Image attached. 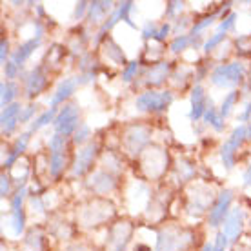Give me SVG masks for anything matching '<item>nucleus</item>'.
Listing matches in <instances>:
<instances>
[{"label": "nucleus", "instance_id": "nucleus-1", "mask_svg": "<svg viewBox=\"0 0 251 251\" xmlns=\"http://www.w3.org/2000/svg\"><path fill=\"white\" fill-rule=\"evenodd\" d=\"M173 100H175L173 91L148 89L137 97L135 107H137V111H142V113H162L173 104Z\"/></svg>", "mask_w": 251, "mask_h": 251}, {"label": "nucleus", "instance_id": "nucleus-2", "mask_svg": "<svg viewBox=\"0 0 251 251\" xmlns=\"http://www.w3.org/2000/svg\"><path fill=\"white\" fill-rule=\"evenodd\" d=\"M246 66L242 62H229L219 64L211 71L209 82L217 88H237L240 82L244 80Z\"/></svg>", "mask_w": 251, "mask_h": 251}, {"label": "nucleus", "instance_id": "nucleus-3", "mask_svg": "<svg viewBox=\"0 0 251 251\" xmlns=\"http://www.w3.org/2000/svg\"><path fill=\"white\" fill-rule=\"evenodd\" d=\"M151 138V129L144 124H137L127 127V131L124 133V138H122V146L127 155L131 157H138L142 150H144L148 142Z\"/></svg>", "mask_w": 251, "mask_h": 251}, {"label": "nucleus", "instance_id": "nucleus-4", "mask_svg": "<svg viewBox=\"0 0 251 251\" xmlns=\"http://www.w3.org/2000/svg\"><path fill=\"white\" fill-rule=\"evenodd\" d=\"M80 109L76 104H64V107L58 109V115L53 126H55V133L62 135V137H69L75 135L76 127L80 126Z\"/></svg>", "mask_w": 251, "mask_h": 251}, {"label": "nucleus", "instance_id": "nucleus-5", "mask_svg": "<svg viewBox=\"0 0 251 251\" xmlns=\"http://www.w3.org/2000/svg\"><path fill=\"white\" fill-rule=\"evenodd\" d=\"M246 138H248V126L240 124L233 129L231 135L227 137V140L222 144V148H220V158H222V164H224L226 170H233L237 151H239L240 146L244 144Z\"/></svg>", "mask_w": 251, "mask_h": 251}, {"label": "nucleus", "instance_id": "nucleus-6", "mask_svg": "<svg viewBox=\"0 0 251 251\" xmlns=\"http://www.w3.org/2000/svg\"><path fill=\"white\" fill-rule=\"evenodd\" d=\"M191 235L184 229L166 227L157 235V251H184L188 248Z\"/></svg>", "mask_w": 251, "mask_h": 251}, {"label": "nucleus", "instance_id": "nucleus-7", "mask_svg": "<svg viewBox=\"0 0 251 251\" xmlns=\"http://www.w3.org/2000/svg\"><path fill=\"white\" fill-rule=\"evenodd\" d=\"M50 84V75L46 71L44 66H37L33 68L29 73L24 75V91H25V99L27 100H33L35 97L42 95Z\"/></svg>", "mask_w": 251, "mask_h": 251}, {"label": "nucleus", "instance_id": "nucleus-8", "mask_svg": "<svg viewBox=\"0 0 251 251\" xmlns=\"http://www.w3.org/2000/svg\"><path fill=\"white\" fill-rule=\"evenodd\" d=\"M133 235V226L129 222H117L109 227L106 237V251H124Z\"/></svg>", "mask_w": 251, "mask_h": 251}, {"label": "nucleus", "instance_id": "nucleus-9", "mask_svg": "<svg viewBox=\"0 0 251 251\" xmlns=\"http://www.w3.org/2000/svg\"><path fill=\"white\" fill-rule=\"evenodd\" d=\"M97 155H99V144H97V142L91 140V142H88L86 146H82L80 150H78V153H76L75 162H73V170H71L73 176L86 175V173L91 170V166H93Z\"/></svg>", "mask_w": 251, "mask_h": 251}, {"label": "nucleus", "instance_id": "nucleus-10", "mask_svg": "<svg viewBox=\"0 0 251 251\" xmlns=\"http://www.w3.org/2000/svg\"><path fill=\"white\" fill-rule=\"evenodd\" d=\"M27 195V188L22 186L19 188V191L13 195L11 199V226L15 237H20L24 233L25 227V213H24V201Z\"/></svg>", "mask_w": 251, "mask_h": 251}, {"label": "nucleus", "instance_id": "nucleus-11", "mask_svg": "<svg viewBox=\"0 0 251 251\" xmlns=\"http://www.w3.org/2000/svg\"><path fill=\"white\" fill-rule=\"evenodd\" d=\"M231 202H233V191H231V189H224V191L217 197V201H215L213 207L209 209V219H207L209 226L219 227L220 224L226 220L227 213L231 211V209H229Z\"/></svg>", "mask_w": 251, "mask_h": 251}, {"label": "nucleus", "instance_id": "nucleus-12", "mask_svg": "<svg viewBox=\"0 0 251 251\" xmlns=\"http://www.w3.org/2000/svg\"><path fill=\"white\" fill-rule=\"evenodd\" d=\"M209 100L206 95V89L202 84H197L193 89H191V109H189V120L191 122H197V120L204 119V113H206L207 106H209Z\"/></svg>", "mask_w": 251, "mask_h": 251}, {"label": "nucleus", "instance_id": "nucleus-13", "mask_svg": "<svg viewBox=\"0 0 251 251\" xmlns=\"http://www.w3.org/2000/svg\"><path fill=\"white\" fill-rule=\"evenodd\" d=\"M242 227H244V211L242 207H233L224 220L222 233L226 235L229 242H237L242 233Z\"/></svg>", "mask_w": 251, "mask_h": 251}, {"label": "nucleus", "instance_id": "nucleus-14", "mask_svg": "<svg viewBox=\"0 0 251 251\" xmlns=\"http://www.w3.org/2000/svg\"><path fill=\"white\" fill-rule=\"evenodd\" d=\"M170 71H171V62L170 60H160L157 64H151L148 71H146V75L142 76L144 78V84L146 86H151V88H157L160 84L166 82V78L170 76Z\"/></svg>", "mask_w": 251, "mask_h": 251}, {"label": "nucleus", "instance_id": "nucleus-15", "mask_svg": "<svg viewBox=\"0 0 251 251\" xmlns=\"http://www.w3.org/2000/svg\"><path fill=\"white\" fill-rule=\"evenodd\" d=\"M78 86H80V84H78V78H76V76H69V78L60 80L57 89H55V93L51 95L50 107H58L60 104H64V102L68 100V99H71Z\"/></svg>", "mask_w": 251, "mask_h": 251}, {"label": "nucleus", "instance_id": "nucleus-16", "mask_svg": "<svg viewBox=\"0 0 251 251\" xmlns=\"http://www.w3.org/2000/svg\"><path fill=\"white\" fill-rule=\"evenodd\" d=\"M115 186H117V180H115L113 173H109V171H95L88 180V188L97 195L109 193L115 189Z\"/></svg>", "mask_w": 251, "mask_h": 251}, {"label": "nucleus", "instance_id": "nucleus-17", "mask_svg": "<svg viewBox=\"0 0 251 251\" xmlns=\"http://www.w3.org/2000/svg\"><path fill=\"white\" fill-rule=\"evenodd\" d=\"M20 113H22V106H20L19 102H13L11 106L2 109L0 124H2V135L4 137H9L17 129V126L20 124Z\"/></svg>", "mask_w": 251, "mask_h": 251}, {"label": "nucleus", "instance_id": "nucleus-18", "mask_svg": "<svg viewBox=\"0 0 251 251\" xmlns=\"http://www.w3.org/2000/svg\"><path fill=\"white\" fill-rule=\"evenodd\" d=\"M115 2L111 0H95L89 2L88 9V22L89 24H104L107 20V15H111L115 11Z\"/></svg>", "mask_w": 251, "mask_h": 251}, {"label": "nucleus", "instance_id": "nucleus-19", "mask_svg": "<svg viewBox=\"0 0 251 251\" xmlns=\"http://www.w3.org/2000/svg\"><path fill=\"white\" fill-rule=\"evenodd\" d=\"M40 44H42V37H31V38H27L25 42H22V44L17 48V50L11 53V60L19 68H22L24 66V62L27 60V58L31 57L33 53L40 48Z\"/></svg>", "mask_w": 251, "mask_h": 251}, {"label": "nucleus", "instance_id": "nucleus-20", "mask_svg": "<svg viewBox=\"0 0 251 251\" xmlns=\"http://www.w3.org/2000/svg\"><path fill=\"white\" fill-rule=\"evenodd\" d=\"M102 50H104V55H106V58L113 64V66L126 68V66L129 64V62H126V55H124V51H122V48H120V46L117 44L111 37H107L106 40H104Z\"/></svg>", "mask_w": 251, "mask_h": 251}, {"label": "nucleus", "instance_id": "nucleus-21", "mask_svg": "<svg viewBox=\"0 0 251 251\" xmlns=\"http://www.w3.org/2000/svg\"><path fill=\"white\" fill-rule=\"evenodd\" d=\"M19 95V86L11 80H4L0 84V104H2V109L7 106H11L15 99Z\"/></svg>", "mask_w": 251, "mask_h": 251}, {"label": "nucleus", "instance_id": "nucleus-22", "mask_svg": "<svg viewBox=\"0 0 251 251\" xmlns=\"http://www.w3.org/2000/svg\"><path fill=\"white\" fill-rule=\"evenodd\" d=\"M202 120H204L207 126H211L217 133L224 131V127H226L222 115H220V111H217V107L213 106V102H211V100H209V106H207L206 113H204V119H202Z\"/></svg>", "mask_w": 251, "mask_h": 251}, {"label": "nucleus", "instance_id": "nucleus-23", "mask_svg": "<svg viewBox=\"0 0 251 251\" xmlns=\"http://www.w3.org/2000/svg\"><path fill=\"white\" fill-rule=\"evenodd\" d=\"M57 115H58V107H50V109L42 111V113L38 115L37 119L31 122V126H29V131L35 133V131H38V129L46 127V126H50L51 122H55Z\"/></svg>", "mask_w": 251, "mask_h": 251}, {"label": "nucleus", "instance_id": "nucleus-24", "mask_svg": "<svg viewBox=\"0 0 251 251\" xmlns=\"http://www.w3.org/2000/svg\"><path fill=\"white\" fill-rule=\"evenodd\" d=\"M197 37V35H195ZM195 37L193 35H178L171 40L170 51L173 55H178V53H184L186 50H189L191 46H195Z\"/></svg>", "mask_w": 251, "mask_h": 251}, {"label": "nucleus", "instance_id": "nucleus-25", "mask_svg": "<svg viewBox=\"0 0 251 251\" xmlns=\"http://www.w3.org/2000/svg\"><path fill=\"white\" fill-rule=\"evenodd\" d=\"M64 168H66V151H58V153H51L50 158V175L51 176H60Z\"/></svg>", "mask_w": 251, "mask_h": 251}, {"label": "nucleus", "instance_id": "nucleus-26", "mask_svg": "<svg viewBox=\"0 0 251 251\" xmlns=\"http://www.w3.org/2000/svg\"><path fill=\"white\" fill-rule=\"evenodd\" d=\"M239 99H240V95H239V91L237 89H231L229 93L224 97V100H222V104H220V115H222V119H226V117H229L231 115V111H233V107H235V104L239 102Z\"/></svg>", "mask_w": 251, "mask_h": 251}, {"label": "nucleus", "instance_id": "nucleus-27", "mask_svg": "<svg viewBox=\"0 0 251 251\" xmlns=\"http://www.w3.org/2000/svg\"><path fill=\"white\" fill-rule=\"evenodd\" d=\"M64 55H66V48L64 46H51L50 50H48V55H46V58H48V64H46L44 68L48 69L50 66H60L64 60Z\"/></svg>", "mask_w": 251, "mask_h": 251}, {"label": "nucleus", "instance_id": "nucleus-28", "mask_svg": "<svg viewBox=\"0 0 251 251\" xmlns=\"http://www.w3.org/2000/svg\"><path fill=\"white\" fill-rule=\"evenodd\" d=\"M42 246H44V237L38 231H35V229L24 239L25 251H42Z\"/></svg>", "mask_w": 251, "mask_h": 251}, {"label": "nucleus", "instance_id": "nucleus-29", "mask_svg": "<svg viewBox=\"0 0 251 251\" xmlns=\"http://www.w3.org/2000/svg\"><path fill=\"white\" fill-rule=\"evenodd\" d=\"M133 7H135V2H131V0H126V2H120L119 6H117V9H119L120 20H122L124 24H127L129 27H137V24L133 22L131 15H129V13L133 11Z\"/></svg>", "mask_w": 251, "mask_h": 251}, {"label": "nucleus", "instance_id": "nucleus-30", "mask_svg": "<svg viewBox=\"0 0 251 251\" xmlns=\"http://www.w3.org/2000/svg\"><path fill=\"white\" fill-rule=\"evenodd\" d=\"M217 17H219V13H211V15H207V17H204L202 20H195L193 25H191V29H189V35H201L206 27H209V25L213 24L215 20H217Z\"/></svg>", "mask_w": 251, "mask_h": 251}, {"label": "nucleus", "instance_id": "nucleus-31", "mask_svg": "<svg viewBox=\"0 0 251 251\" xmlns=\"http://www.w3.org/2000/svg\"><path fill=\"white\" fill-rule=\"evenodd\" d=\"M91 138V127H89L86 122H82L78 127H76L75 135H73V144L76 146H86L88 142H91L89 140Z\"/></svg>", "mask_w": 251, "mask_h": 251}, {"label": "nucleus", "instance_id": "nucleus-32", "mask_svg": "<svg viewBox=\"0 0 251 251\" xmlns=\"http://www.w3.org/2000/svg\"><path fill=\"white\" fill-rule=\"evenodd\" d=\"M226 33H215V35H211L209 38H206L204 42H202V50L206 51V53H211V51L217 48V46H220V42H224L226 40Z\"/></svg>", "mask_w": 251, "mask_h": 251}, {"label": "nucleus", "instance_id": "nucleus-33", "mask_svg": "<svg viewBox=\"0 0 251 251\" xmlns=\"http://www.w3.org/2000/svg\"><path fill=\"white\" fill-rule=\"evenodd\" d=\"M237 13H229L227 17H222V20L219 22V27H217V31L219 33H229L235 29V24H237Z\"/></svg>", "mask_w": 251, "mask_h": 251}, {"label": "nucleus", "instance_id": "nucleus-34", "mask_svg": "<svg viewBox=\"0 0 251 251\" xmlns=\"http://www.w3.org/2000/svg\"><path fill=\"white\" fill-rule=\"evenodd\" d=\"M31 135H33V133L29 131V129H27V131H24V133H20V137L17 138V142H15V148L11 150L17 157H20V155L25 151V148H27V144H29V140H31Z\"/></svg>", "mask_w": 251, "mask_h": 251}, {"label": "nucleus", "instance_id": "nucleus-35", "mask_svg": "<svg viewBox=\"0 0 251 251\" xmlns=\"http://www.w3.org/2000/svg\"><path fill=\"white\" fill-rule=\"evenodd\" d=\"M138 66H140V62H138V60H133V62L127 64V66L124 68V71H122V82L129 84V82H133V78H137Z\"/></svg>", "mask_w": 251, "mask_h": 251}, {"label": "nucleus", "instance_id": "nucleus-36", "mask_svg": "<svg viewBox=\"0 0 251 251\" xmlns=\"http://www.w3.org/2000/svg\"><path fill=\"white\" fill-rule=\"evenodd\" d=\"M37 104H27L25 107H22V113H20V124H27L35 120V113H37Z\"/></svg>", "mask_w": 251, "mask_h": 251}, {"label": "nucleus", "instance_id": "nucleus-37", "mask_svg": "<svg viewBox=\"0 0 251 251\" xmlns=\"http://www.w3.org/2000/svg\"><path fill=\"white\" fill-rule=\"evenodd\" d=\"M64 150H66V137L55 133L50 138V151L51 153H58V151H64Z\"/></svg>", "mask_w": 251, "mask_h": 251}, {"label": "nucleus", "instance_id": "nucleus-38", "mask_svg": "<svg viewBox=\"0 0 251 251\" xmlns=\"http://www.w3.org/2000/svg\"><path fill=\"white\" fill-rule=\"evenodd\" d=\"M184 9V2H168V6H166V15L168 17H173V19H178L180 17V13Z\"/></svg>", "mask_w": 251, "mask_h": 251}, {"label": "nucleus", "instance_id": "nucleus-39", "mask_svg": "<svg viewBox=\"0 0 251 251\" xmlns=\"http://www.w3.org/2000/svg\"><path fill=\"white\" fill-rule=\"evenodd\" d=\"M4 68V76H6L7 80H15L17 76H19V71H20V68L17 66V64L13 62V60H7V64L6 66H2Z\"/></svg>", "mask_w": 251, "mask_h": 251}, {"label": "nucleus", "instance_id": "nucleus-40", "mask_svg": "<svg viewBox=\"0 0 251 251\" xmlns=\"http://www.w3.org/2000/svg\"><path fill=\"white\" fill-rule=\"evenodd\" d=\"M104 160H106V168H107V171H109V173H113V171H119L120 170V166H122V162H120L119 158L115 157L113 153H106V155H104Z\"/></svg>", "mask_w": 251, "mask_h": 251}, {"label": "nucleus", "instance_id": "nucleus-41", "mask_svg": "<svg viewBox=\"0 0 251 251\" xmlns=\"http://www.w3.org/2000/svg\"><path fill=\"white\" fill-rule=\"evenodd\" d=\"M157 33H158V27L155 22H146L144 29H142V37L146 40H155L157 38Z\"/></svg>", "mask_w": 251, "mask_h": 251}, {"label": "nucleus", "instance_id": "nucleus-42", "mask_svg": "<svg viewBox=\"0 0 251 251\" xmlns=\"http://www.w3.org/2000/svg\"><path fill=\"white\" fill-rule=\"evenodd\" d=\"M88 9H89V2H76L75 11H73V19L82 20L84 17H88Z\"/></svg>", "mask_w": 251, "mask_h": 251}, {"label": "nucleus", "instance_id": "nucleus-43", "mask_svg": "<svg viewBox=\"0 0 251 251\" xmlns=\"http://www.w3.org/2000/svg\"><path fill=\"white\" fill-rule=\"evenodd\" d=\"M171 31H173V25H171L170 22H164V24L158 27V33H157V38H155V40H157L158 44H162L164 40L171 35Z\"/></svg>", "mask_w": 251, "mask_h": 251}, {"label": "nucleus", "instance_id": "nucleus-44", "mask_svg": "<svg viewBox=\"0 0 251 251\" xmlns=\"http://www.w3.org/2000/svg\"><path fill=\"white\" fill-rule=\"evenodd\" d=\"M227 244H229V240L227 237L224 235L222 231L217 233V239H215V244H213V251H226Z\"/></svg>", "mask_w": 251, "mask_h": 251}, {"label": "nucleus", "instance_id": "nucleus-45", "mask_svg": "<svg viewBox=\"0 0 251 251\" xmlns=\"http://www.w3.org/2000/svg\"><path fill=\"white\" fill-rule=\"evenodd\" d=\"M9 193H11V178H9V175L2 173V182H0V195H2V199H6V197H9Z\"/></svg>", "mask_w": 251, "mask_h": 251}, {"label": "nucleus", "instance_id": "nucleus-46", "mask_svg": "<svg viewBox=\"0 0 251 251\" xmlns=\"http://www.w3.org/2000/svg\"><path fill=\"white\" fill-rule=\"evenodd\" d=\"M0 62L2 66H6L7 64V55H9V40L7 38H2V42H0Z\"/></svg>", "mask_w": 251, "mask_h": 251}, {"label": "nucleus", "instance_id": "nucleus-47", "mask_svg": "<svg viewBox=\"0 0 251 251\" xmlns=\"http://www.w3.org/2000/svg\"><path fill=\"white\" fill-rule=\"evenodd\" d=\"M251 119V102H248L244 107V111H242V115L239 117L240 122H248V120Z\"/></svg>", "mask_w": 251, "mask_h": 251}, {"label": "nucleus", "instance_id": "nucleus-48", "mask_svg": "<svg viewBox=\"0 0 251 251\" xmlns=\"http://www.w3.org/2000/svg\"><path fill=\"white\" fill-rule=\"evenodd\" d=\"M244 186H251V164L244 173Z\"/></svg>", "mask_w": 251, "mask_h": 251}, {"label": "nucleus", "instance_id": "nucleus-49", "mask_svg": "<svg viewBox=\"0 0 251 251\" xmlns=\"http://www.w3.org/2000/svg\"><path fill=\"white\" fill-rule=\"evenodd\" d=\"M201 251H213V244H209V242H206V244L202 246Z\"/></svg>", "mask_w": 251, "mask_h": 251}, {"label": "nucleus", "instance_id": "nucleus-50", "mask_svg": "<svg viewBox=\"0 0 251 251\" xmlns=\"http://www.w3.org/2000/svg\"><path fill=\"white\" fill-rule=\"evenodd\" d=\"M248 138H250V140H251V124L248 126Z\"/></svg>", "mask_w": 251, "mask_h": 251}, {"label": "nucleus", "instance_id": "nucleus-51", "mask_svg": "<svg viewBox=\"0 0 251 251\" xmlns=\"http://www.w3.org/2000/svg\"><path fill=\"white\" fill-rule=\"evenodd\" d=\"M250 88H251V73H250Z\"/></svg>", "mask_w": 251, "mask_h": 251}]
</instances>
